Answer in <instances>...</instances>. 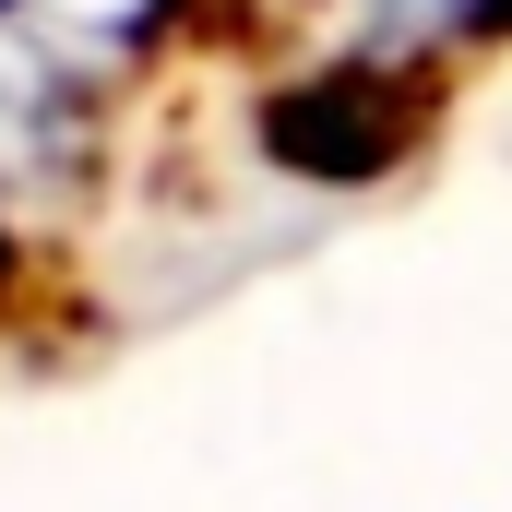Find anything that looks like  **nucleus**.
Here are the masks:
<instances>
[{
    "mask_svg": "<svg viewBox=\"0 0 512 512\" xmlns=\"http://www.w3.org/2000/svg\"><path fill=\"white\" fill-rule=\"evenodd\" d=\"M512 0H334V72L346 84H393L465 36H489Z\"/></svg>",
    "mask_w": 512,
    "mask_h": 512,
    "instance_id": "nucleus-1",
    "label": "nucleus"
}]
</instances>
